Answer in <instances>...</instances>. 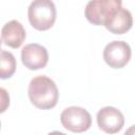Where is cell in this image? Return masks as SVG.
I'll list each match as a JSON object with an SVG mask.
<instances>
[{
    "label": "cell",
    "instance_id": "cell-1",
    "mask_svg": "<svg viewBox=\"0 0 135 135\" xmlns=\"http://www.w3.org/2000/svg\"><path fill=\"white\" fill-rule=\"evenodd\" d=\"M28 97L36 108L49 110L57 104L59 93L51 78L39 75L34 77L28 84Z\"/></svg>",
    "mask_w": 135,
    "mask_h": 135
},
{
    "label": "cell",
    "instance_id": "cell-2",
    "mask_svg": "<svg viewBox=\"0 0 135 135\" xmlns=\"http://www.w3.org/2000/svg\"><path fill=\"white\" fill-rule=\"evenodd\" d=\"M28 21L38 31L51 28L56 20V7L51 0H35L27 9Z\"/></svg>",
    "mask_w": 135,
    "mask_h": 135
},
{
    "label": "cell",
    "instance_id": "cell-3",
    "mask_svg": "<svg viewBox=\"0 0 135 135\" xmlns=\"http://www.w3.org/2000/svg\"><path fill=\"white\" fill-rule=\"evenodd\" d=\"M60 121L66 130L75 133H81L90 129L92 124V117L83 108L70 107L62 111Z\"/></svg>",
    "mask_w": 135,
    "mask_h": 135
},
{
    "label": "cell",
    "instance_id": "cell-4",
    "mask_svg": "<svg viewBox=\"0 0 135 135\" xmlns=\"http://www.w3.org/2000/svg\"><path fill=\"white\" fill-rule=\"evenodd\" d=\"M120 0H93L88 2L84 15L86 19L95 25H103L110 14L118 6H121Z\"/></svg>",
    "mask_w": 135,
    "mask_h": 135
},
{
    "label": "cell",
    "instance_id": "cell-5",
    "mask_svg": "<svg viewBox=\"0 0 135 135\" xmlns=\"http://www.w3.org/2000/svg\"><path fill=\"white\" fill-rule=\"evenodd\" d=\"M131 47L124 41L114 40L108 43L103 50V59L113 69H121L131 59Z\"/></svg>",
    "mask_w": 135,
    "mask_h": 135
},
{
    "label": "cell",
    "instance_id": "cell-6",
    "mask_svg": "<svg viewBox=\"0 0 135 135\" xmlns=\"http://www.w3.org/2000/svg\"><path fill=\"white\" fill-rule=\"evenodd\" d=\"M97 123L103 132L115 134L122 129L124 117L118 109L114 107H104L97 113Z\"/></svg>",
    "mask_w": 135,
    "mask_h": 135
},
{
    "label": "cell",
    "instance_id": "cell-7",
    "mask_svg": "<svg viewBox=\"0 0 135 135\" xmlns=\"http://www.w3.org/2000/svg\"><path fill=\"white\" fill-rule=\"evenodd\" d=\"M22 63L28 70H39L46 65L49 54L44 46L38 43H30L23 46L21 51Z\"/></svg>",
    "mask_w": 135,
    "mask_h": 135
},
{
    "label": "cell",
    "instance_id": "cell-8",
    "mask_svg": "<svg viewBox=\"0 0 135 135\" xmlns=\"http://www.w3.org/2000/svg\"><path fill=\"white\" fill-rule=\"evenodd\" d=\"M132 24L133 18L131 12L122 6H118L110 14L103 25L111 33L121 35L130 31Z\"/></svg>",
    "mask_w": 135,
    "mask_h": 135
},
{
    "label": "cell",
    "instance_id": "cell-9",
    "mask_svg": "<svg viewBox=\"0 0 135 135\" xmlns=\"http://www.w3.org/2000/svg\"><path fill=\"white\" fill-rule=\"evenodd\" d=\"M1 36L3 42L7 46L13 49H18L22 45L26 34L23 25L19 21L11 20L3 25L1 30Z\"/></svg>",
    "mask_w": 135,
    "mask_h": 135
},
{
    "label": "cell",
    "instance_id": "cell-10",
    "mask_svg": "<svg viewBox=\"0 0 135 135\" xmlns=\"http://www.w3.org/2000/svg\"><path fill=\"white\" fill-rule=\"evenodd\" d=\"M16 65L15 56L11 52L0 50V78H11L16 71Z\"/></svg>",
    "mask_w": 135,
    "mask_h": 135
},
{
    "label": "cell",
    "instance_id": "cell-11",
    "mask_svg": "<svg viewBox=\"0 0 135 135\" xmlns=\"http://www.w3.org/2000/svg\"><path fill=\"white\" fill-rule=\"evenodd\" d=\"M8 105H9V95L5 89L0 88V113L5 112Z\"/></svg>",
    "mask_w": 135,
    "mask_h": 135
},
{
    "label": "cell",
    "instance_id": "cell-12",
    "mask_svg": "<svg viewBox=\"0 0 135 135\" xmlns=\"http://www.w3.org/2000/svg\"><path fill=\"white\" fill-rule=\"evenodd\" d=\"M133 130H134V126H132V127L124 133V135H133Z\"/></svg>",
    "mask_w": 135,
    "mask_h": 135
},
{
    "label": "cell",
    "instance_id": "cell-13",
    "mask_svg": "<svg viewBox=\"0 0 135 135\" xmlns=\"http://www.w3.org/2000/svg\"><path fill=\"white\" fill-rule=\"evenodd\" d=\"M47 135H65V134H64V133H62V132H59V131H54V132L49 133Z\"/></svg>",
    "mask_w": 135,
    "mask_h": 135
},
{
    "label": "cell",
    "instance_id": "cell-14",
    "mask_svg": "<svg viewBox=\"0 0 135 135\" xmlns=\"http://www.w3.org/2000/svg\"><path fill=\"white\" fill-rule=\"evenodd\" d=\"M0 46H1V39H0Z\"/></svg>",
    "mask_w": 135,
    "mask_h": 135
},
{
    "label": "cell",
    "instance_id": "cell-15",
    "mask_svg": "<svg viewBox=\"0 0 135 135\" xmlns=\"http://www.w3.org/2000/svg\"><path fill=\"white\" fill-rule=\"evenodd\" d=\"M0 126H1V123H0Z\"/></svg>",
    "mask_w": 135,
    "mask_h": 135
}]
</instances>
